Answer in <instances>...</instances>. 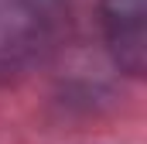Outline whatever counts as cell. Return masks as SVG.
<instances>
[{
	"instance_id": "6da1fadb",
	"label": "cell",
	"mask_w": 147,
	"mask_h": 144,
	"mask_svg": "<svg viewBox=\"0 0 147 144\" xmlns=\"http://www.w3.org/2000/svg\"><path fill=\"white\" fill-rule=\"evenodd\" d=\"M69 0H0V82L34 72L65 35Z\"/></svg>"
},
{
	"instance_id": "7a4b0ae2",
	"label": "cell",
	"mask_w": 147,
	"mask_h": 144,
	"mask_svg": "<svg viewBox=\"0 0 147 144\" xmlns=\"http://www.w3.org/2000/svg\"><path fill=\"white\" fill-rule=\"evenodd\" d=\"M99 24L113 65L140 79L147 72V0H99Z\"/></svg>"
}]
</instances>
